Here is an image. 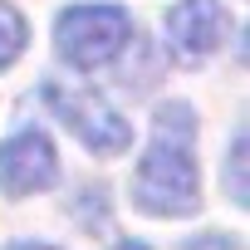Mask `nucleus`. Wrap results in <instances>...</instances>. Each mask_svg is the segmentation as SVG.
<instances>
[{"mask_svg": "<svg viewBox=\"0 0 250 250\" xmlns=\"http://www.w3.org/2000/svg\"><path fill=\"white\" fill-rule=\"evenodd\" d=\"M133 206L162 221L196 216L201 206V167H196V113L172 98L152 113V143L133 172Z\"/></svg>", "mask_w": 250, "mask_h": 250, "instance_id": "nucleus-1", "label": "nucleus"}, {"mask_svg": "<svg viewBox=\"0 0 250 250\" xmlns=\"http://www.w3.org/2000/svg\"><path fill=\"white\" fill-rule=\"evenodd\" d=\"M133 15L123 5H108V0H83V5H69L59 10L54 20V54L79 69V74H93V69H108L123 49L133 44Z\"/></svg>", "mask_w": 250, "mask_h": 250, "instance_id": "nucleus-2", "label": "nucleus"}, {"mask_svg": "<svg viewBox=\"0 0 250 250\" xmlns=\"http://www.w3.org/2000/svg\"><path fill=\"white\" fill-rule=\"evenodd\" d=\"M40 98L49 103V113L93 152V157H123L133 147V128L108 98L88 93V88H69V83H44Z\"/></svg>", "mask_w": 250, "mask_h": 250, "instance_id": "nucleus-3", "label": "nucleus"}, {"mask_svg": "<svg viewBox=\"0 0 250 250\" xmlns=\"http://www.w3.org/2000/svg\"><path fill=\"white\" fill-rule=\"evenodd\" d=\"M162 25H167V49L182 64H201V59H211L226 44L230 10L221 5V0H177Z\"/></svg>", "mask_w": 250, "mask_h": 250, "instance_id": "nucleus-4", "label": "nucleus"}, {"mask_svg": "<svg viewBox=\"0 0 250 250\" xmlns=\"http://www.w3.org/2000/svg\"><path fill=\"white\" fill-rule=\"evenodd\" d=\"M54 177H59V152H54L49 133L20 128L0 143V191L5 196H35V191L54 187Z\"/></svg>", "mask_w": 250, "mask_h": 250, "instance_id": "nucleus-5", "label": "nucleus"}, {"mask_svg": "<svg viewBox=\"0 0 250 250\" xmlns=\"http://www.w3.org/2000/svg\"><path fill=\"white\" fill-rule=\"evenodd\" d=\"M30 44V20L10 5V0H0V74H5Z\"/></svg>", "mask_w": 250, "mask_h": 250, "instance_id": "nucleus-6", "label": "nucleus"}, {"mask_svg": "<svg viewBox=\"0 0 250 250\" xmlns=\"http://www.w3.org/2000/svg\"><path fill=\"white\" fill-rule=\"evenodd\" d=\"M245 133H235V143H230V162H226V187H230V201L235 206H245Z\"/></svg>", "mask_w": 250, "mask_h": 250, "instance_id": "nucleus-7", "label": "nucleus"}, {"mask_svg": "<svg viewBox=\"0 0 250 250\" xmlns=\"http://www.w3.org/2000/svg\"><path fill=\"white\" fill-rule=\"evenodd\" d=\"M182 250H240V245H235V235H226V230H206V235H191Z\"/></svg>", "mask_w": 250, "mask_h": 250, "instance_id": "nucleus-8", "label": "nucleus"}, {"mask_svg": "<svg viewBox=\"0 0 250 250\" xmlns=\"http://www.w3.org/2000/svg\"><path fill=\"white\" fill-rule=\"evenodd\" d=\"M5 250H59V245H44V240H15V245H5Z\"/></svg>", "mask_w": 250, "mask_h": 250, "instance_id": "nucleus-9", "label": "nucleus"}, {"mask_svg": "<svg viewBox=\"0 0 250 250\" xmlns=\"http://www.w3.org/2000/svg\"><path fill=\"white\" fill-rule=\"evenodd\" d=\"M113 250H147L143 240H123V245H113Z\"/></svg>", "mask_w": 250, "mask_h": 250, "instance_id": "nucleus-10", "label": "nucleus"}]
</instances>
